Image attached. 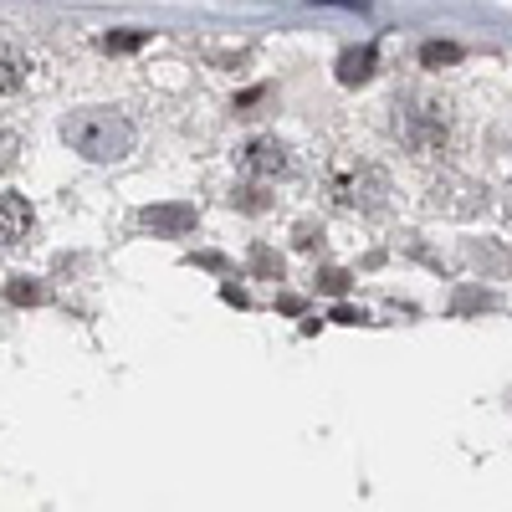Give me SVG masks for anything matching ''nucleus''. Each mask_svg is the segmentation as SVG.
Listing matches in <instances>:
<instances>
[{"label":"nucleus","mask_w":512,"mask_h":512,"mask_svg":"<svg viewBox=\"0 0 512 512\" xmlns=\"http://www.w3.org/2000/svg\"><path fill=\"white\" fill-rule=\"evenodd\" d=\"M62 139H67L82 159L113 164V159H123L128 149H134V123H128L123 113H113V108H77V113H67V123H62Z\"/></svg>","instance_id":"1"},{"label":"nucleus","mask_w":512,"mask_h":512,"mask_svg":"<svg viewBox=\"0 0 512 512\" xmlns=\"http://www.w3.org/2000/svg\"><path fill=\"white\" fill-rule=\"evenodd\" d=\"M328 195L338 210H379L390 195V175L369 159H333L328 164Z\"/></svg>","instance_id":"2"},{"label":"nucleus","mask_w":512,"mask_h":512,"mask_svg":"<svg viewBox=\"0 0 512 512\" xmlns=\"http://www.w3.org/2000/svg\"><path fill=\"white\" fill-rule=\"evenodd\" d=\"M446 103L441 98H410L405 108H400V118H395V134H400V144L410 149V154H420V159H431V154H441V144H446Z\"/></svg>","instance_id":"3"},{"label":"nucleus","mask_w":512,"mask_h":512,"mask_svg":"<svg viewBox=\"0 0 512 512\" xmlns=\"http://www.w3.org/2000/svg\"><path fill=\"white\" fill-rule=\"evenodd\" d=\"M31 236V205L21 195H0V246H16Z\"/></svg>","instance_id":"4"},{"label":"nucleus","mask_w":512,"mask_h":512,"mask_svg":"<svg viewBox=\"0 0 512 512\" xmlns=\"http://www.w3.org/2000/svg\"><path fill=\"white\" fill-rule=\"evenodd\" d=\"M287 149L277 144V139H256L251 149H246V169L251 175H262V180H272V175H287Z\"/></svg>","instance_id":"5"},{"label":"nucleus","mask_w":512,"mask_h":512,"mask_svg":"<svg viewBox=\"0 0 512 512\" xmlns=\"http://www.w3.org/2000/svg\"><path fill=\"white\" fill-rule=\"evenodd\" d=\"M26 77H31L26 52L16 47V41H0V98L16 93V88H26Z\"/></svg>","instance_id":"6"},{"label":"nucleus","mask_w":512,"mask_h":512,"mask_svg":"<svg viewBox=\"0 0 512 512\" xmlns=\"http://www.w3.org/2000/svg\"><path fill=\"white\" fill-rule=\"evenodd\" d=\"M144 226L175 236V231H190V226H195V210H190V205H159V210L149 205V210H144Z\"/></svg>","instance_id":"7"},{"label":"nucleus","mask_w":512,"mask_h":512,"mask_svg":"<svg viewBox=\"0 0 512 512\" xmlns=\"http://www.w3.org/2000/svg\"><path fill=\"white\" fill-rule=\"evenodd\" d=\"M369 72H374V47H359V52L338 57V77H344V82H364Z\"/></svg>","instance_id":"8"},{"label":"nucleus","mask_w":512,"mask_h":512,"mask_svg":"<svg viewBox=\"0 0 512 512\" xmlns=\"http://www.w3.org/2000/svg\"><path fill=\"white\" fill-rule=\"evenodd\" d=\"M420 62L425 67H451V62H461V47H451V41H425Z\"/></svg>","instance_id":"9"},{"label":"nucleus","mask_w":512,"mask_h":512,"mask_svg":"<svg viewBox=\"0 0 512 512\" xmlns=\"http://www.w3.org/2000/svg\"><path fill=\"white\" fill-rule=\"evenodd\" d=\"M144 41H149L144 31H118V36H108V41H103V47H108V52H139Z\"/></svg>","instance_id":"10"},{"label":"nucleus","mask_w":512,"mask_h":512,"mask_svg":"<svg viewBox=\"0 0 512 512\" xmlns=\"http://www.w3.org/2000/svg\"><path fill=\"white\" fill-rule=\"evenodd\" d=\"M16 154H21V139L11 134L6 123H0V169H11V164H16Z\"/></svg>","instance_id":"11"},{"label":"nucleus","mask_w":512,"mask_h":512,"mask_svg":"<svg viewBox=\"0 0 512 512\" xmlns=\"http://www.w3.org/2000/svg\"><path fill=\"white\" fill-rule=\"evenodd\" d=\"M6 297H11V303H41V287L36 282H11Z\"/></svg>","instance_id":"12"}]
</instances>
